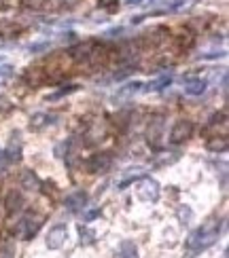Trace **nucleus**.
I'll return each instance as SVG.
<instances>
[{"mask_svg": "<svg viewBox=\"0 0 229 258\" xmlns=\"http://www.w3.org/2000/svg\"><path fill=\"white\" fill-rule=\"evenodd\" d=\"M221 227H223V222H221L219 218L206 220L202 227L189 237V241H187V250L191 252V256L200 254V252H204V250H208L210 245H214L216 239H219Z\"/></svg>", "mask_w": 229, "mask_h": 258, "instance_id": "1", "label": "nucleus"}, {"mask_svg": "<svg viewBox=\"0 0 229 258\" xmlns=\"http://www.w3.org/2000/svg\"><path fill=\"white\" fill-rule=\"evenodd\" d=\"M193 134V123L191 121H176V125L172 127V132H170V142L172 144H180L185 142L187 138H191Z\"/></svg>", "mask_w": 229, "mask_h": 258, "instance_id": "2", "label": "nucleus"}, {"mask_svg": "<svg viewBox=\"0 0 229 258\" xmlns=\"http://www.w3.org/2000/svg\"><path fill=\"white\" fill-rule=\"evenodd\" d=\"M66 237H68L66 224H58V227L49 229V235H47V248H49V250H60L62 245L66 243Z\"/></svg>", "mask_w": 229, "mask_h": 258, "instance_id": "3", "label": "nucleus"}, {"mask_svg": "<svg viewBox=\"0 0 229 258\" xmlns=\"http://www.w3.org/2000/svg\"><path fill=\"white\" fill-rule=\"evenodd\" d=\"M138 197L143 201H153L155 203L159 199V184L153 178H147L143 182V186H140V190H138Z\"/></svg>", "mask_w": 229, "mask_h": 258, "instance_id": "4", "label": "nucleus"}, {"mask_svg": "<svg viewBox=\"0 0 229 258\" xmlns=\"http://www.w3.org/2000/svg\"><path fill=\"white\" fill-rule=\"evenodd\" d=\"M182 85H185L182 89L187 95H202L206 91V87H208V81L200 79V77H187L182 81Z\"/></svg>", "mask_w": 229, "mask_h": 258, "instance_id": "5", "label": "nucleus"}, {"mask_svg": "<svg viewBox=\"0 0 229 258\" xmlns=\"http://www.w3.org/2000/svg\"><path fill=\"white\" fill-rule=\"evenodd\" d=\"M85 203H87V195H85L83 190H74L72 195L66 197V208H68L70 212H79V210H83V208H85Z\"/></svg>", "mask_w": 229, "mask_h": 258, "instance_id": "6", "label": "nucleus"}, {"mask_svg": "<svg viewBox=\"0 0 229 258\" xmlns=\"http://www.w3.org/2000/svg\"><path fill=\"white\" fill-rule=\"evenodd\" d=\"M168 85H172V74H163V77H159V79H155V81H149L147 85H143V91H145V93L161 91V89H166Z\"/></svg>", "mask_w": 229, "mask_h": 258, "instance_id": "7", "label": "nucleus"}, {"mask_svg": "<svg viewBox=\"0 0 229 258\" xmlns=\"http://www.w3.org/2000/svg\"><path fill=\"white\" fill-rule=\"evenodd\" d=\"M111 167V157L108 153H102V155H96L91 161H89V171L91 174H98V171H104Z\"/></svg>", "mask_w": 229, "mask_h": 258, "instance_id": "8", "label": "nucleus"}, {"mask_svg": "<svg viewBox=\"0 0 229 258\" xmlns=\"http://www.w3.org/2000/svg\"><path fill=\"white\" fill-rule=\"evenodd\" d=\"M138 91H143V83L134 81V83H127V85H123V87H119L115 98H132V95L138 93Z\"/></svg>", "mask_w": 229, "mask_h": 258, "instance_id": "9", "label": "nucleus"}, {"mask_svg": "<svg viewBox=\"0 0 229 258\" xmlns=\"http://www.w3.org/2000/svg\"><path fill=\"white\" fill-rule=\"evenodd\" d=\"M119 258H138V250L132 241H121L119 245Z\"/></svg>", "mask_w": 229, "mask_h": 258, "instance_id": "10", "label": "nucleus"}, {"mask_svg": "<svg viewBox=\"0 0 229 258\" xmlns=\"http://www.w3.org/2000/svg\"><path fill=\"white\" fill-rule=\"evenodd\" d=\"M132 171H134V174H129L125 180H121V182L117 184L119 190H125L129 184H134V182H138L140 178H143V167H136V169H132Z\"/></svg>", "mask_w": 229, "mask_h": 258, "instance_id": "11", "label": "nucleus"}, {"mask_svg": "<svg viewBox=\"0 0 229 258\" xmlns=\"http://www.w3.org/2000/svg\"><path fill=\"white\" fill-rule=\"evenodd\" d=\"M79 233H81V243H91L94 237H96V233L89 231V229H85V227H79Z\"/></svg>", "mask_w": 229, "mask_h": 258, "instance_id": "12", "label": "nucleus"}, {"mask_svg": "<svg viewBox=\"0 0 229 258\" xmlns=\"http://www.w3.org/2000/svg\"><path fill=\"white\" fill-rule=\"evenodd\" d=\"M98 216H100V210H91V212H87L85 216H83V222H89V220H94Z\"/></svg>", "mask_w": 229, "mask_h": 258, "instance_id": "13", "label": "nucleus"}, {"mask_svg": "<svg viewBox=\"0 0 229 258\" xmlns=\"http://www.w3.org/2000/svg\"><path fill=\"white\" fill-rule=\"evenodd\" d=\"M11 72H13V68H11L9 63H5V66H0V79H3V77H9Z\"/></svg>", "mask_w": 229, "mask_h": 258, "instance_id": "14", "label": "nucleus"}, {"mask_svg": "<svg viewBox=\"0 0 229 258\" xmlns=\"http://www.w3.org/2000/svg\"><path fill=\"white\" fill-rule=\"evenodd\" d=\"M123 3H125V5H143L145 0H123Z\"/></svg>", "mask_w": 229, "mask_h": 258, "instance_id": "15", "label": "nucleus"}, {"mask_svg": "<svg viewBox=\"0 0 229 258\" xmlns=\"http://www.w3.org/2000/svg\"><path fill=\"white\" fill-rule=\"evenodd\" d=\"M5 59H7V57H5V55H0V63H3V61H5Z\"/></svg>", "mask_w": 229, "mask_h": 258, "instance_id": "16", "label": "nucleus"}]
</instances>
